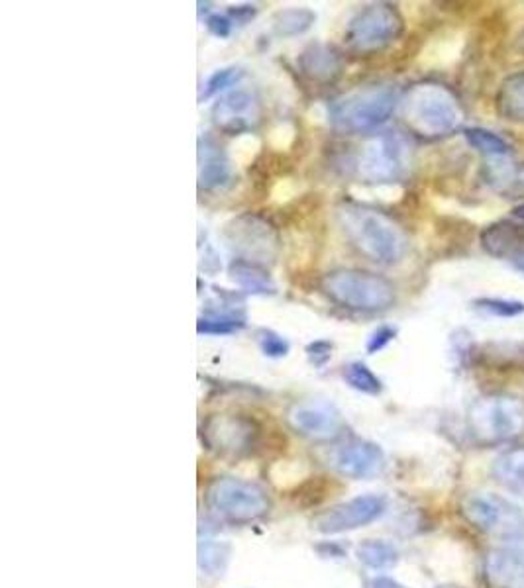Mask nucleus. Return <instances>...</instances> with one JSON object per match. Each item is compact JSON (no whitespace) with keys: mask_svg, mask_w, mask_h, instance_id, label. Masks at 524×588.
<instances>
[{"mask_svg":"<svg viewBox=\"0 0 524 588\" xmlns=\"http://www.w3.org/2000/svg\"><path fill=\"white\" fill-rule=\"evenodd\" d=\"M338 220L348 240L367 260L381 265H395L409 252V238L394 218L364 206H342Z\"/></svg>","mask_w":524,"mask_h":588,"instance_id":"1","label":"nucleus"},{"mask_svg":"<svg viewBox=\"0 0 524 588\" xmlns=\"http://www.w3.org/2000/svg\"><path fill=\"white\" fill-rule=\"evenodd\" d=\"M401 108L407 126L424 138L448 136L464 118L458 99L444 84L438 83L414 84L405 94Z\"/></svg>","mask_w":524,"mask_h":588,"instance_id":"2","label":"nucleus"},{"mask_svg":"<svg viewBox=\"0 0 524 588\" xmlns=\"http://www.w3.org/2000/svg\"><path fill=\"white\" fill-rule=\"evenodd\" d=\"M399 91L394 84H369L337 99L328 108V120L338 131L360 134L379 128L394 116Z\"/></svg>","mask_w":524,"mask_h":588,"instance_id":"3","label":"nucleus"},{"mask_svg":"<svg viewBox=\"0 0 524 588\" xmlns=\"http://www.w3.org/2000/svg\"><path fill=\"white\" fill-rule=\"evenodd\" d=\"M322 285L328 297L344 309L384 312L397 300L391 280L360 269H338L327 275Z\"/></svg>","mask_w":524,"mask_h":588,"instance_id":"4","label":"nucleus"},{"mask_svg":"<svg viewBox=\"0 0 524 588\" xmlns=\"http://www.w3.org/2000/svg\"><path fill=\"white\" fill-rule=\"evenodd\" d=\"M206 506L226 522L250 523L270 512L272 503L262 486L236 476H216L206 486Z\"/></svg>","mask_w":524,"mask_h":588,"instance_id":"5","label":"nucleus"},{"mask_svg":"<svg viewBox=\"0 0 524 588\" xmlns=\"http://www.w3.org/2000/svg\"><path fill=\"white\" fill-rule=\"evenodd\" d=\"M409 161L411 148L403 136L397 131H384L365 141L357 155V173L374 185H387L403 177Z\"/></svg>","mask_w":524,"mask_h":588,"instance_id":"6","label":"nucleus"},{"mask_svg":"<svg viewBox=\"0 0 524 588\" xmlns=\"http://www.w3.org/2000/svg\"><path fill=\"white\" fill-rule=\"evenodd\" d=\"M403 32L401 14L389 4H369L356 12L346 28V44L357 54H375L387 46Z\"/></svg>","mask_w":524,"mask_h":588,"instance_id":"7","label":"nucleus"},{"mask_svg":"<svg viewBox=\"0 0 524 588\" xmlns=\"http://www.w3.org/2000/svg\"><path fill=\"white\" fill-rule=\"evenodd\" d=\"M469 426L479 439L503 441L524 430V406L509 396H489L469 411Z\"/></svg>","mask_w":524,"mask_h":588,"instance_id":"8","label":"nucleus"},{"mask_svg":"<svg viewBox=\"0 0 524 588\" xmlns=\"http://www.w3.org/2000/svg\"><path fill=\"white\" fill-rule=\"evenodd\" d=\"M464 512L469 522L479 530L499 538H521L524 535V512L503 496L479 493L464 503Z\"/></svg>","mask_w":524,"mask_h":588,"instance_id":"9","label":"nucleus"},{"mask_svg":"<svg viewBox=\"0 0 524 588\" xmlns=\"http://www.w3.org/2000/svg\"><path fill=\"white\" fill-rule=\"evenodd\" d=\"M260 430L250 418L235 414L210 416L203 426L206 448L226 458H242L252 451Z\"/></svg>","mask_w":524,"mask_h":588,"instance_id":"10","label":"nucleus"},{"mask_svg":"<svg viewBox=\"0 0 524 588\" xmlns=\"http://www.w3.org/2000/svg\"><path fill=\"white\" fill-rule=\"evenodd\" d=\"M226 238L236 252L242 253L246 262L260 263L273 260L280 238L270 222L260 216H240L226 230Z\"/></svg>","mask_w":524,"mask_h":588,"instance_id":"11","label":"nucleus"},{"mask_svg":"<svg viewBox=\"0 0 524 588\" xmlns=\"http://www.w3.org/2000/svg\"><path fill=\"white\" fill-rule=\"evenodd\" d=\"M289 424L293 430L303 438L319 443L337 441L346 431L342 414L328 402H300L289 412Z\"/></svg>","mask_w":524,"mask_h":588,"instance_id":"12","label":"nucleus"},{"mask_svg":"<svg viewBox=\"0 0 524 588\" xmlns=\"http://www.w3.org/2000/svg\"><path fill=\"white\" fill-rule=\"evenodd\" d=\"M385 512V500L381 496H357L350 503L334 506L330 510L320 512L312 526L320 533L352 532L357 528H364L367 523L375 522Z\"/></svg>","mask_w":524,"mask_h":588,"instance_id":"13","label":"nucleus"},{"mask_svg":"<svg viewBox=\"0 0 524 588\" xmlns=\"http://www.w3.org/2000/svg\"><path fill=\"white\" fill-rule=\"evenodd\" d=\"M213 118L216 126L228 134H250L248 130H252L262 118V104L255 94L238 89L215 104Z\"/></svg>","mask_w":524,"mask_h":588,"instance_id":"14","label":"nucleus"},{"mask_svg":"<svg viewBox=\"0 0 524 588\" xmlns=\"http://www.w3.org/2000/svg\"><path fill=\"white\" fill-rule=\"evenodd\" d=\"M385 465L384 451L372 441H354L340 448L334 456L338 473L352 479H372L379 475Z\"/></svg>","mask_w":524,"mask_h":588,"instance_id":"15","label":"nucleus"},{"mask_svg":"<svg viewBox=\"0 0 524 588\" xmlns=\"http://www.w3.org/2000/svg\"><path fill=\"white\" fill-rule=\"evenodd\" d=\"M232 181V159L226 155L213 136L198 140V187L216 191Z\"/></svg>","mask_w":524,"mask_h":588,"instance_id":"16","label":"nucleus"},{"mask_svg":"<svg viewBox=\"0 0 524 588\" xmlns=\"http://www.w3.org/2000/svg\"><path fill=\"white\" fill-rule=\"evenodd\" d=\"M487 579L495 588H524V550L491 551L486 563Z\"/></svg>","mask_w":524,"mask_h":588,"instance_id":"17","label":"nucleus"},{"mask_svg":"<svg viewBox=\"0 0 524 588\" xmlns=\"http://www.w3.org/2000/svg\"><path fill=\"white\" fill-rule=\"evenodd\" d=\"M300 71L312 81H332L342 71V57L324 44H310L299 56Z\"/></svg>","mask_w":524,"mask_h":588,"instance_id":"18","label":"nucleus"},{"mask_svg":"<svg viewBox=\"0 0 524 588\" xmlns=\"http://www.w3.org/2000/svg\"><path fill=\"white\" fill-rule=\"evenodd\" d=\"M481 245L493 257H513L523 250L524 228L513 222H495L481 232Z\"/></svg>","mask_w":524,"mask_h":588,"instance_id":"19","label":"nucleus"},{"mask_svg":"<svg viewBox=\"0 0 524 588\" xmlns=\"http://www.w3.org/2000/svg\"><path fill=\"white\" fill-rule=\"evenodd\" d=\"M486 181L489 187L505 198L524 196V165H515L506 158L491 159L487 163Z\"/></svg>","mask_w":524,"mask_h":588,"instance_id":"20","label":"nucleus"},{"mask_svg":"<svg viewBox=\"0 0 524 588\" xmlns=\"http://www.w3.org/2000/svg\"><path fill=\"white\" fill-rule=\"evenodd\" d=\"M230 277L243 292L250 295H273L277 290L270 273L260 263L236 260L230 265Z\"/></svg>","mask_w":524,"mask_h":588,"instance_id":"21","label":"nucleus"},{"mask_svg":"<svg viewBox=\"0 0 524 588\" xmlns=\"http://www.w3.org/2000/svg\"><path fill=\"white\" fill-rule=\"evenodd\" d=\"M497 111L511 122H524V71L506 77L497 94Z\"/></svg>","mask_w":524,"mask_h":588,"instance_id":"22","label":"nucleus"},{"mask_svg":"<svg viewBox=\"0 0 524 588\" xmlns=\"http://www.w3.org/2000/svg\"><path fill=\"white\" fill-rule=\"evenodd\" d=\"M317 22V12L310 9L280 10L273 16V32L282 38H297L307 34Z\"/></svg>","mask_w":524,"mask_h":588,"instance_id":"23","label":"nucleus"},{"mask_svg":"<svg viewBox=\"0 0 524 588\" xmlns=\"http://www.w3.org/2000/svg\"><path fill=\"white\" fill-rule=\"evenodd\" d=\"M246 327V316L235 310L218 309L198 318L197 332L203 336H230Z\"/></svg>","mask_w":524,"mask_h":588,"instance_id":"24","label":"nucleus"},{"mask_svg":"<svg viewBox=\"0 0 524 588\" xmlns=\"http://www.w3.org/2000/svg\"><path fill=\"white\" fill-rule=\"evenodd\" d=\"M493 473L501 485L524 495V448L511 449L497 459Z\"/></svg>","mask_w":524,"mask_h":588,"instance_id":"25","label":"nucleus"},{"mask_svg":"<svg viewBox=\"0 0 524 588\" xmlns=\"http://www.w3.org/2000/svg\"><path fill=\"white\" fill-rule=\"evenodd\" d=\"M356 555L357 560L372 569H389L399 560V553L394 545L379 542V540H367V542L360 543Z\"/></svg>","mask_w":524,"mask_h":588,"instance_id":"26","label":"nucleus"},{"mask_svg":"<svg viewBox=\"0 0 524 588\" xmlns=\"http://www.w3.org/2000/svg\"><path fill=\"white\" fill-rule=\"evenodd\" d=\"M464 136L474 150H478L489 159L506 158V153L511 150L501 136L486 128H468L464 130Z\"/></svg>","mask_w":524,"mask_h":588,"instance_id":"27","label":"nucleus"},{"mask_svg":"<svg viewBox=\"0 0 524 588\" xmlns=\"http://www.w3.org/2000/svg\"><path fill=\"white\" fill-rule=\"evenodd\" d=\"M344 381H346L354 391L364 392L369 396H377L379 392L384 391V384L375 377L374 371L362 364V361H354V364L346 365L344 367Z\"/></svg>","mask_w":524,"mask_h":588,"instance_id":"28","label":"nucleus"},{"mask_svg":"<svg viewBox=\"0 0 524 588\" xmlns=\"http://www.w3.org/2000/svg\"><path fill=\"white\" fill-rule=\"evenodd\" d=\"M246 77V71L240 69V67H225V69H216L213 76H208L205 84H203V91H201V101H206V99H213L216 94L223 93L226 89L230 87H236V84L242 81Z\"/></svg>","mask_w":524,"mask_h":588,"instance_id":"29","label":"nucleus"},{"mask_svg":"<svg viewBox=\"0 0 524 588\" xmlns=\"http://www.w3.org/2000/svg\"><path fill=\"white\" fill-rule=\"evenodd\" d=\"M228 560V547L223 543L205 540L198 543V567L205 570L206 575H218L225 569Z\"/></svg>","mask_w":524,"mask_h":588,"instance_id":"30","label":"nucleus"},{"mask_svg":"<svg viewBox=\"0 0 524 588\" xmlns=\"http://www.w3.org/2000/svg\"><path fill=\"white\" fill-rule=\"evenodd\" d=\"M260 150H262V141L258 136L242 134V136H236V140L230 146V159L236 165L246 168V165H252Z\"/></svg>","mask_w":524,"mask_h":588,"instance_id":"31","label":"nucleus"},{"mask_svg":"<svg viewBox=\"0 0 524 588\" xmlns=\"http://www.w3.org/2000/svg\"><path fill=\"white\" fill-rule=\"evenodd\" d=\"M474 309L483 312L487 316L515 318L524 314V302L506 299H478L474 300Z\"/></svg>","mask_w":524,"mask_h":588,"instance_id":"32","label":"nucleus"},{"mask_svg":"<svg viewBox=\"0 0 524 588\" xmlns=\"http://www.w3.org/2000/svg\"><path fill=\"white\" fill-rule=\"evenodd\" d=\"M258 344L265 357H272V359H282L287 357L291 351L289 342L285 337L280 336L277 332L273 330H260L258 332Z\"/></svg>","mask_w":524,"mask_h":588,"instance_id":"33","label":"nucleus"},{"mask_svg":"<svg viewBox=\"0 0 524 588\" xmlns=\"http://www.w3.org/2000/svg\"><path fill=\"white\" fill-rule=\"evenodd\" d=\"M397 337V327L394 326H379L375 330L372 336L367 337V344H365V351L369 355L381 351L385 347L389 346Z\"/></svg>","mask_w":524,"mask_h":588,"instance_id":"34","label":"nucleus"},{"mask_svg":"<svg viewBox=\"0 0 524 588\" xmlns=\"http://www.w3.org/2000/svg\"><path fill=\"white\" fill-rule=\"evenodd\" d=\"M295 141V128L291 124H277L272 131H270V146L273 150H289Z\"/></svg>","mask_w":524,"mask_h":588,"instance_id":"35","label":"nucleus"},{"mask_svg":"<svg viewBox=\"0 0 524 588\" xmlns=\"http://www.w3.org/2000/svg\"><path fill=\"white\" fill-rule=\"evenodd\" d=\"M332 347L334 346L330 342H327V339H317V342L309 344L307 346V357H309L310 364L322 369L330 361V357H332Z\"/></svg>","mask_w":524,"mask_h":588,"instance_id":"36","label":"nucleus"},{"mask_svg":"<svg viewBox=\"0 0 524 588\" xmlns=\"http://www.w3.org/2000/svg\"><path fill=\"white\" fill-rule=\"evenodd\" d=\"M232 28H235V22L228 19L226 14H210V16L206 19V30H208L213 36H216V38H230Z\"/></svg>","mask_w":524,"mask_h":588,"instance_id":"37","label":"nucleus"},{"mask_svg":"<svg viewBox=\"0 0 524 588\" xmlns=\"http://www.w3.org/2000/svg\"><path fill=\"white\" fill-rule=\"evenodd\" d=\"M226 16L235 22L236 26H246L258 16V9L253 4H240V7H230Z\"/></svg>","mask_w":524,"mask_h":588,"instance_id":"38","label":"nucleus"},{"mask_svg":"<svg viewBox=\"0 0 524 588\" xmlns=\"http://www.w3.org/2000/svg\"><path fill=\"white\" fill-rule=\"evenodd\" d=\"M365 588H407L401 583H397L395 579H389V577H377V579L369 580L367 587Z\"/></svg>","mask_w":524,"mask_h":588,"instance_id":"39","label":"nucleus"},{"mask_svg":"<svg viewBox=\"0 0 524 588\" xmlns=\"http://www.w3.org/2000/svg\"><path fill=\"white\" fill-rule=\"evenodd\" d=\"M511 262H513V265H515L519 272L524 273V250L516 252L515 255L511 257Z\"/></svg>","mask_w":524,"mask_h":588,"instance_id":"40","label":"nucleus"},{"mask_svg":"<svg viewBox=\"0 0 524 588\" xmlns=\"http://www.w3.org/2000/svg\"><path fill=\"white\" fill-rule=\"evenodd\" d=\"M515 216H516V218H521V220H523V222H524V205L516 206Z\"/></svg>","mask_w":524,"mask_h":588,"instance_id":"41","label":"nucleus"},{"mask_svg":"<svg viewBox=\"0 0 524 588\" xmlns=\"http://www.w3.org/2000/svg\"><path fill=\"white\" fill-rule=\"evenodd\" d=\"M438 588H459V587H438Z\"/></svg>","mask_w":524,"mask_h":588,"instance_id":"42","label":"nucleus"},{"mask_svg":"<svg viewBox=\"0 0 524 588\" xmlns=\"http://www.w3.org/2000/svg\"><path fill=\"white\" fill-rule=\"evenodd\" d=\"M523 47H524V38H523Z\"/></svg>","mask_w":524,"mask_h":588,"instance_id":"43","label":"nucleus"}]
</instances>
